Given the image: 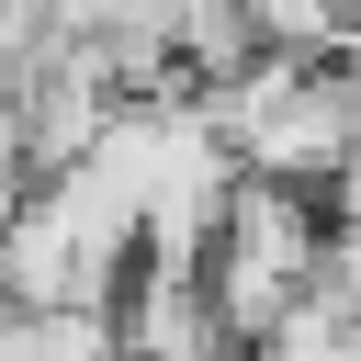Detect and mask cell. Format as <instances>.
Masks as SVG:
<instances>
[{"label": "cell", "instance_id": "obj_4", "mask_svg": "<svg viewBox=\"0 0 361 361\" xmlns=\"http://www.w3.org/2000/svg\"><path fill=\"white\" fill-rule=\"evenodd\" d=\"M248 361H361V350H350V327H338V316L305 293L282 327H259V338H248Z\"/></svg>", "mask_w": 361, "mask_h": 361}, {"label": "cell", "instance_id": "obj_2", "mask_svg": "<svg viewBox=\"0 0 361 361\" xmlns=\"http://www.w3.org/2000/svg\"><path fill=\"white\" fill-rule=\"evenodd\" d=\"M327 237H338V214H327V192H316V180L237 169V192H226V214H214V237H203V282H214L226 327H237V338L282 327V316L316 293Z\"/></svg>", "mask_w": 361, "mask_h": 361}, {"label": "cell", "instance_id": "obj_1", "mask_svg": "<svg viewBox=\"0 0 361 361\" xmlns=\"http://www.w3.org/2000/svg\"><path fill=\"white\" fill-rule=\"evenodd\" d=\"M135 248H147V214H135L124 169L90 147V158L11 192V214H0V305H113Z\"/></svg>", "mask_w": 361, "mask_h": 361}, {"label": "cell", "instance_id": "obj_3", "mask_svg": "<svg viewBox=\"0 0 361 361\" xmlns=\"http://www.w3.org/2000/svg\"><path fill=\"white\" fill-rule=\"evenodd\" d=\"M113 350L124 361H248V338L226 327L203 259H147V248L113 293Z\"/></svg>", "mask_w": 361, "mask_h": 361}, {"label": "cell", "instance_id": "obj_5", "mask_svg": "<svg viewBox=\"0 0 361 361\" xmlns=\"http://www.w3.org/2000/svg\"><path fill=\"white\" fill-rule=\"evenodd\" d=\"M350 350H361V293H350Z\"/></svg>", "mask_w": 361, "mask_h": 361}]
</instances>
